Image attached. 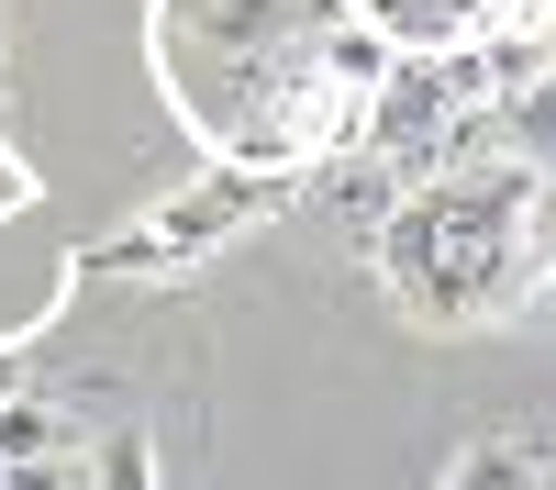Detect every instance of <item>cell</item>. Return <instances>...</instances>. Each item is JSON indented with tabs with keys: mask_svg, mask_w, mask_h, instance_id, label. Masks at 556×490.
Segmentation results:
<instances>
[{
	"mask_svg": "<svg viewBox=\"0 0 556 490\" xmlns=\"http://www.w3.org/2000/svg\"><path fill=\"white\" fill-rule=\"evenodd\" d=\"M312 78H323V89H345V101H367V89L390 78V45L345 12V23H323V34H312Z\"/></svg>",
	"mask_w": 556,
	"mask_h": 490,
	"instance_id": "obj_5",
	"label": "cell"
},
{
	"mask_svg": "<svg viewBox=\"0 0 556 490\" xmlns=\"http://www.w3.org/2000/svg\"><path fill=\"white\" fill-rule=\"evenodd\" d=\"M290 201H301V178L201 167L178 201H156V212L112 223L101 246H78V279H190V267H201L212 246H235V235H256V223H278Z\"/></svg>",
	"mask_w": 556,
	"mask_h": 490,
	"instance_id": "obj_1",
	"label": "cell"
},
{
	"mask_svg": "<svg viewBox=\"0 0 556 490\" xmlns=\"http://www.w3.org/2000/svg\"><path fill=\"white\" fill-rule=\"evenodd\" d=\"M345 12L390 45V56H456L479 23H490V0H345Z\"/></svg>",
	"mask_w": 556,
	"mask_h": 490,
	"instance_id": "obj_2",
	"label": "cell"
},
{
	"mask_svg": "<svg viewBox=\"0 0 556 490\" xmlns=\"http://www.w3.org/2000/svg\"><path fill=\"white\" fill-rule=\"evenodd\" d=\"M89 457V490H156V445H146V424H112L101 445H78Z\"/></svg>",
	"mask_w": 556,
	"mask_h": 490,
	"instance_id": "obj_7",
	"label": "cell"
},
{
	"mask_svg": "<svg viewBox=\"0 0 556 490\" xmlns=\"http://www.w3.org/2000/svg\"><path fill=\"white\" fill-rule=\"evenodd\" d=\"M312 190H323V212H334V223H356V235H379V223L412 201L390 156H334V167H312Z\"/></svg>",
	"mask_w": 556,
	"mask_h": 490,
	"instance_id": "obj_4",
	"label": "cell"
},
{
	"mask_svg": "<svg viewBox=\"0 0 556 490\" xmlns=\"http://www.w3.org/2000/svg\"><path fill=\"white\" fill-rule=\"evenodd\" d=\"M23 390V345H0V401H12Z\"/></svg>",
	"mask_w": 556,
	"mask_h": 490,
	"instance_id": "obj_10",
	"label": "cell"
},
{
	"mask_svg": "<svg viewBox=\"0 0 556 490\" xmlns=\"http://www.w3.org/2000/svg\"><path fill=\"white\" fill-rule=\"evenodd\" d=\"M23 201H34V167H23V156H12V146H0V223H12V212H23Z\"/></svg>",
	"mask_w": 556,
	"mask_h": 490,
	"instance_id": "obj_9",
	"label": "cell"
},
{
	"mask_svg": "<svg viewBox=\"0 0 556 490\" xmlns=\"http://www.w3.org/2000/svg\"><path fill=\"white\" fill-rule=\"evenodd\" d=\"M56 457H78V413L23 379L12 401H0V468H56Z\"/></svg>",
	"mask_w": 556,
	"mask_h": 490,
	"instance_id": "obj_3",
	"label": "cell"
},
{
	"mask_svg": "<svg viewBox=\"0 0 556 490\" xmlns=\"http://www.w3.org/2000/svg\"><path fill=\"white\" fill-rule=\"evenodd\" d=\"M434 490H545V468L523 457V435H479V445H456V468Z\"/></svg>",
	"mask_w": 556,
	"mask_h": 490,
	"instance_id": "obj_6",
	"label": "cell"
},
{
	"mask_svg": "<svg viewBox=\"0 0 556 490\" xmlns=\"http://www.w3.org/2000/svg\"><path fill=\"white\" fill-rule=\"evenodd\" d=\"M0 490H89V457H56V468H0Z\"/></svg>",
	"mask_w": 556,
	"mask_h": 490,
	"instance_id": "obj_8",
	"label": "cell"
}]
</instances>
